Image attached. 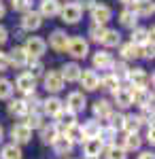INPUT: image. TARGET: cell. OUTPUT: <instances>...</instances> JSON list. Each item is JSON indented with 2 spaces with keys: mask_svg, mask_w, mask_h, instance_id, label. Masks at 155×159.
Returning <instances> with one entry per match:
<instances>
[{
  "mask_svg": "<svg viewBox=\"0 0 155 159\" xmlns=\"http://www.w3.org/2000/svg\"><path fill=\"white\" fill-rule=\"evenodd\" d=\"M79 83H81V87H83L85 91H96V89H100V74L96 72V70H92V68L83 70Z\"/></svg>",
  "mask_w": 155,
  "mask_h": 159,
  "instance_id": "18",
  "label": "cell"
},
{
  "mask_svg": "<svg viewBox=\"0 0 155 159\" xmlns=\"http://www.w3.org/2000/svg\"><path fill=\"white\" fill-rule=\"evenodd\" d=\"M11 138H13V144H17V147L28 144V142L32 140V129H30L24 121L15 123V125L11 127Z\"/></svg>",
  "mask_w": 155,
  "mask_h": 159,
  "instance_id": "10",
  "label": "cell"
},
{
  "mask_svg": "<svg viewBox=\"0 0 155 159\" xmlns=\"http://www.w3.org/2000/svg\"><path fill=\"white\" fill-rule=\"evenodd\" d=\"M24 123L30 129H40V127L45 125V117H43V112H28Z\"/></svg>",
  "mask_w": 155,
  "mask_h": 159,
  "instance_id": "39",
  "label": "cell"
},
{
  "mask_svg": "<svg viewBox=\"0 0 155 159\" xmlns=\"http://www.w3.org/2000/svg\"><path fill=\"white\" fill-rule=\"evenodd\" d=\"M11 66H9V55L7 51H0V72H7Z\"/></svg>",
  "mask_w": 155,
  "mask_h": 159,
  "instance_id": "47",
  "label": "cell"
},
{
  "mask_svg": "<svg viewBox=\"0 0 155 159\" xmlns=\"http://www.w3.org/2000/svg\"><path fill=\"white\" fill-rule=\"evenodd\" d=\"M119 2H121V4H125V9H128V7H132L136 0H119Z\"/></svg>",
  "mask_w": 155,
  "mask_h": 159,
  "instance_id": "53",
  "label": "cell"
},
{
  "mask_svg": "<svg viewBox=\"0 0 155 159\" xmlns=\"http://www.w3.org/2000/svg\"><path fill=\"white\" fill-rule=\"evenodd\" d=\"M62 134L66 136V138L70 140L72 144H83V142H85L83 132H81V125H79V123H74V125H70V127H66Z\"/></svg>",
  "mask_w": 155,
  "mask_h": 159,
  "instance_id": "32",
  "label": "cell"
},
{
  "mask_svg": "<svg viewBox=\"0 0 155 159\" xmlns=\"http://www.w3.org/2000/svg\"><path fill=\"white\" fill-rule=\"evenodd\" d=\"M47 72V68H45V64L40 60H30L28 61V74L34 79V81H38V79H43V74Z\"/></svg>",
  "mask_w": 155,
  "mask_h": 159,
  "instance_id": "35",
  "label": "cell"
},
{
  "mask_svg": "<svg viewBox=\"0 0 155 159\" xmlns=\"http://www.w3.org/2000/svg\"><path fill=\"white\" fill-rule=\"evenodd\" d=\"M102 155H104V159H128V153L119 144H108V147H104Z\"/></svg>",
  "mask_w": 155,
  "mask_h": 159,
  "instance_id": "37",
  "label": "cell"
},
{
  "mask_svg": "<svg viewBox=\"0 0 155 159\" xmlns=\"http://www.w3.org/2000/svg\"><path fill=\"white\" fill-rule=\"evenodd\" d=\"M19 25L24 32H36L40 25H43V17L38 15V11H28V13H21V19H19Z\"/></svg>",
  "mask_w": 155,
  "mask_h": 159,
  "instance_id": "11",
  "label": "cell"
},
{
  "mask_svg": "<svg viewBox=\"0 0 155 159\" xmlns=\"http://www.w3.org/2000/svg\"><path fill=\"white\" fill-rule=\"evenodd\" d=\"M113 106H117L121 110H125V108H130V106H134L132 104V89L130 87H119L115 93H113Z\"/></svg>",
  "mask_w": 155,
  "mask_h": 159,
  "instance_id": "16",
  "label": "cell"
},
{
  "mask_svg": "<svg viewBox=\"0 0 155 159\" xmlns=\"http://www.w3.org/2000/svg\"><path fill=\"white\" fill-rule=\"evenodd\" d=\"M68 40H70V36H68L64 30H53V32L49 34L47 47H51L55 53H64V51H66V47H68Z\"/></svg>",
  "mask_w": 155,
  "mask_h": 159,
  "instance_id": "13",
  "label": "cell"
},
{
  "mask_svg": "<svg viewBox=\"0 0 155 159\" xmlns=\"http://www.w3.org/2000/svg\"><path fill=\"white\" fill-rule=\"evenodd\" d=\"M68 159H70V157H68Z\"/></svg>",
  "mask_w": 155,
  "mask_h": 159,
  "instance_id": "56",
  "label": "cell"
},
{
  "mask_svg": "<svg viewBox=\"0 0 155 159\" xmlns=\"http://www.w3.org/2000/svg\"><path fill=\"white\" fill-rule=\"evenodd\" d=\"M26 102V108H28V112H40V102L43 100L38 98V93H28L26 98H21Z\"/></svg>",
  "mask_w": 155,
  "mask_h": 159,
  "instance_id": "42",
  "label": "cell"
},
{
  "mask_svg": "<svg viewBox=\"0 0 155 159\" xmlns=\"http://www.w3.org/2000/svg\"><path fill=\"white\" fill-rule=\"evenodd\" d=\"M123 121H125V115L117 110V112H113L108 117V127L115 129V132H123Z\"/></svg>",
  "mask_w": 155,
  "mask_h": 159,
  "instance_id": "44",
  "label": "cell"
},
{
  "mask_svg": "<svg viewBox=\"0 0 155 159\" xmlns=\"http://www.w3.org/2000/svg\"><path fill=\"white\" fill-rule=\"evenodd\" d=\"M7 40H9V30H7L4 25L0 24V47H2V45H4Z\"/></svg>",
  "mask_w": 155,
  "mask_h": 159,
  "instance_id": "50",
  "label": "cell"
},
{
  "mask_svg": "<svg viewBox=\"0 0 155 159\" xmlns=\"http://www.w3.org/2000/svg\"><path fill=\"white\" fill-rule=\"evenodd\" d=\"M11 7H13V11L28 13V11H32V0H11Z\"/></svg>",
  "mask_w": 155,
  "mask_h": 159,
  "instance_id": "45",
  "label": "cell"
},
{
  "mask_svg": "<svg viewBox=\"0 0 155 159\" xmlns=\"http://www.w3.org/2000/svg\"><path fill=\"white\" fill-rule=\"evenodd\" d=\"M119 55H121V61H132V60H140V47L132 45V43H121L119 45Z\"/></svg>",
  "mask_w": 155,
  "mask_h": 159,
  "instance_id": "27",
  "label": "cell"
},
{
  "mask_svg": "<svg viewBox=\"0 0 155 159\" xmlns=\"http://www.w3.org/2000/svg\"><path fill=\"white\" fill-rule=\"evenodd\" d=\"M81 132H83L85 140H94V138H98L100 132H102V123L96 121V119H89V121H85L83 125H81Z\"/></svg>",
  "mask_w": 155,
  "mask_h": 159,
  "instance_id": "28",
  "label": "cell"
},
{
  "mask_svg": "<svg viewBox=\"0 0 155 159\" xmlns=\"http://www.w3.org/2000/svg\"><path fill=\"white\" fill-rule=\"evenodd\" d=\"M115 64V57H113V53L106 49H98L92 55V70H110V66Z\"/></svg>",
  "mask_w": 155,
  "mask_h": 159,
  "instance_id": "8",
  "label": "cell"
},
{
  "mask_svg": "<svg viewBox=\"0 0 155 159\" xmlns=\"http://www.w3.org/2000/svg\"><path fill=\"white\" fill-rule=\"evenodd\" d=\"M115 112V106L113 102L106 98H100L94 102V119L96 121H108V117Z\"/></svg>",
  "mask_w": 155,
  "mask_h": 159,
  "instance_id": "12",
  "label": "cell"
},
{
  "mask_svg": "<svg viewBox=\"0 0 155 159\" xmlns=\"http://www.w3.org/2000/svg\"><path fill=\"white\" fill-rule=\"evenodd\" d=\"M128 9L140 19V17H151V15H153L155 4H153V0H136V2H134L132 7H128Z\"/></svg>",
  "mask_w": 155,
  "mask_h": 159,
  "instance_id": "22",
  "label": "cell"
},
{
  "mask_svg": "<svg viewBox=\"0 0 155 159\" xmlns=\"http://www.w3.org/2000/svg\"><path fill=\"white\" fill-rule=\"evenodd\" d=\"M119 87H121V81L115 79L110 72L104 74V76H100V89H106V91H110V93H115Z\"/></svg>",
  "mask_w": 155,
  "mask_h": 159,
  "instance_id": "34",
  "label": "cell"
},
{
  "mask_svg": "<svg viewBox=\"0 0 155 159\" xmlns=\"http://www.w3.org/2000/svg\"><path fill=\"white\" fill-rule=\"evenodd\" d=\"M104 32H106V28L100 24H92L87 28V36L92 38L94 43H102V38H104Z\"/></svg>",
  "mask_w": 155,
  "mask_h": 159,
  "instance_id": "43",
  "label": "cell"
},
{
  "mask_svg": "<svg viewBox=\"0 0 155 159\" xmlns=\"http://www.w3.org/2000/svg\"><path fill=\"white\" fill-rule=\"evenodd\" d=\"M140 127H143V121L138 119V115H125V121H123L125 134H140Z\"/></svg>",
  "mask_w": 155,
  "mask_h": 159,
  "instance_id": "31",
  "label": "cell"
},
{
  "mask_svg": "<svg viewBox=\"0 0 155 159\" xmlns=\"http://www.w3.org/2000/svg\"><path fill=\"white\" fill-rule=\"evenodd\" d=\"M136 159H155V155H153V151H140Z\"/></svg>",
  "mask_w": 155,
  "mask_h": 159,
  "instance_id": "51",
  "label": "cell"
},
{
  "mask_svg": "<svg viewBox=\"0 0 155 159\" xmlns=\"http://www.w3.org/2000/svg\"><path fill=\"white\" fill-rule=\"evenodd\" d=\"M98 140H100L104 147H108V144H117V132L110 129L108 125H102V132H100V136H98Z\"/></svg>",
  "mask_w": 155,
  "mask_h": 159,
  "instance_id": "38",
  "label": "cell"
},
{
  "mask_svg": "<svg viewBox=\"0 0 155 159\" xmlns=\"http://www.w3.org/2000/svg\"><path fill=\"white\" fill-rule=\"evenodd\" d=\"M7 110H9V115H11V117H17V119H24L26 115H28L26 102H24V100H19V98H11V100H9Z\"/></svg>",
  "mask_w": 155,
  "mask_h": 159,
  "instance_id": "29",
  "label": "cell"
},
{
  "mask_svg": "<svg viewBox=\"0 0 155 159\" xmlns=\"http://www.w3.org/2000/svg\"><path fill=\"white\" fill-rule=\"evenodd\" d=\"M89 13H92V24L104 25L113 19V9H110L108 4H104V2H96Z\"/></svg>",
  "mask_w": 155,
  "mask_h": 159,
  "instance_id": "7",
  "label": "cell"
},
{
  "mask_svg": "<svg viewBox=\"0 0 155 159\" xmlns=\"http://www.w3.org/2000/svg\"><path fill=\"white\" fill-rule=\"evenodd\" d=\"M102 151H104V144H102L98 138H94V140H85V142H83V157L100 159Z\"/></svg>",
  "mask_w": 155,
  "mask_h": 159,
  "instance_id": "25",
  "label": "cell"
},
{
  "mask_svg": "<svg viewBox=\"0 0 155 159\" xmlns=\"http://www.w3.org/2000/svg\"><path fill=\"white\" fill-rule=\"evenodd\" d=\"M98 0H77V4L81 7V11H92V7H94Z\"/></svg>",
  "mask_w": 155,
  "mask_h": 159,
  "instance_id": "48",
  "label": "cell"
},
{
  "mask_svg": "<svg viewBox=\"0 0 155 159\" xmlns=\"http://www.w3.org/2000/svg\"><path fill=\"white\" fill-rule=\"evenodd\" d=\"M62 9L60 0H40V7H38V15L43 19H51V17H58Z\"/></svg>",
  "mask_w": 155,
  "mask_h": 159,
  "instance_id": "19",
  "label": "cell"
},
{
  "mask_svg": "<svg viewBox=\"0 0 155 159\" xmlns=\"http://www.w3.org/2000/svg\"><path fill=\"white\" fill-rule=\"evenodd\" d=\"M7 55H9V66H13V68H26L28 61H30V57H28V53L24 51V47H13Z\"/></svg>",
  "mask_w": 155,
  "mask_h": 159,
  "instance_id": "21",
  "label": "cell"
},
{
  "mask_svg": "<svg viewBox=\"0 0 155 159\" xmlns=\"http://www.w3.org/2000/svg\"><path fill=\"white\" fill-rule=\"evenodd\" d=\"M51 148H53V153L55 155H60V157H66V155H70L72 148H74V144H72L70 140L66 138L64 134H60L55 140H53V144H51Z\"/></svg>",
  "mask_w": 155,
  "mask_h": 159,
  "instance_id": "24",
  "label": "cell"
},
{
  "mask_svg": "<svg viewBox=\"0 0 155 159\" xmlns=\"http://www.w3.org/2000/svg\"><path fill=\"white\" fill-rule=\"evenodd\" d=\"M125 153H132V151H140V147H143V138H140V134H125L123 138H121V144H119Z\"/></svg>",
  "mask_w": 155,
  "mask_h": 159,
  "instance_id": "26",
  "label": "cell"
},
{
  "mask_svg": "<svg viewBox=\"0 0 155 159\" xmlns=\"http://www.w3.org/2000/svg\"><path fill=\"white\" fill-rule=\"evenodd\" d=\"M38 134H40L38 138H40L43 144H53V140H55L62 132H60V127H58L55 123H45V125L38 129Z\"/></svg>",
  "mask_w": 155,
  "mask_h": 159,
  "instance_id": "23",
  "label": "cell"
},
{
  "mask_svg": "<svg viewBox=\"0 0 155 159\" xmlns=\"http://www.w3.org/2000/svg\"><path fill=\"white\" fill-rule=\"evenodd\" d=\"M13 87H15V91H21L24 96H28V93H34L36 91V81L28 72H21L17 79H15Z\"/></svg>",
  "mask_w": 155,
  "mask_h": 159,
  "instance_id": "17",
  "label": "cell"
},
{
  "mask_svg": "<svg viewBox=\"0 0 155 159\" xmlns=\"http://www.w3.org/2000/svg\"><path fill=\"white\" fill-rule=\"evenodd\" d=\"M66 53L72 57V61L85 60L89 55V40L83 36H72L68 40V47H66Z\"/></svg>",
  "mask_w": 155,
  "mask_h": 159,
  "instance_id": "1",
  "label": "cell"
},
{
  "mask_svg": "<svg viewBox=\"0 0 155 159\" xmlns=\"http://www.w3.org/2000/svg\"><path fill=\"white\" fill-rule=\"evenodd\" d=\"M153 55H155L153 40H149L147 45H143V47H140V57H144V60H153Z\"/></svg>",
  "mask_w": 155,
  "mask_h": 159,
  "instance_id": "46",
  "label": "cell"
},
{
  "mask_svg": "<svg viewBox=\"0 0 155 159\" xmlns=\"http://www.w3.org/2000/svg\"><path fill=\"white\" fill-rule=\"evenodd\" d=\"M43 85H45V89H47L51 96H55V93H60L62 89H64V79H62L60 70H49V72L43 74Z\"/></svg>",
  "mask_w": 155,
  "mask_h": 159,
  "instance_id": "4",
  "label": "cell"
},
{
  "mask_svg": "<svg viewBox=\"0 0 155 159\" xmlns=\"http://www.w3.org/2000/svg\"><path fill=\"white\" fill-rule=\"evenodd\" d=\"M2 138H4V127L0 125V142H2Z\"/></svg>",
  "mask_w": 155,
  "mask_h": 159,
  "instance_id": "54",
  "label": "cell"
},
{
  "mask_svg": "<svg viewBox=\"0 0 155 159\" xmlns=\"http://www.w3.org/2000/svg\"><path fill=\"white\" fill-rule=\"evenodd\" d=\"M102 45H104V49H115V47H119L121 45V32L119 30H108L104 32V38H102Z\"/></svg>",
  "mask_w": 155,
  "mask_h": 159,
  "instance_id": "30",
  "label": "cell"
},
{
  "mask_svg": "<svg viewBox=\"0 0 155 159\" xmlns=\"http://www.w3.org/2000/svg\"><path fill=\"white\" fill-rule=\"evenodd\" d=\"M130 72V66L125 64V61H115L113 66H110V74L115 76V79H119V81H125V76Z\"/></svg>",
  "mask_w": 155,
  "mask_h": 159,
  "instance_id": "40",
  "label": "cell"
},
{
  "mask_svg": "<svg viewBox=\"0 0 155 159\" xmlns=\"http://www.w3.org/2000/svg\"><path fill=\"white\" fill-rule=\"evenodd\" d=\"M24 51L28 53V57H30V60H40V57L47 53V40H45V38H40V36L26 38Z\"/></svg>",
  "mask_w": 155,
  "mask_h": 159,
  "instance_id": "3",
  "label": "cell"
},
{
  "mask_svg": "<svg viewBox=\"0 0 155 159\" xmlns=\"http://www.w3.org/2000/svg\"><path fill=\"white\" fill-rule=\"evenodd\" d=\"M0 159H24V153H21V147H17V144H4V147L0 148Z\"/></svg>",
  "mask_w": 155,
  "mask_h": 159,
  "instance_id": "33",
  "label": "cell"
},
{
  "mask_svg": "<svg viewBox=\"0 0 155 159\" xmlns=\"http://www.w3.org/2000/svg\"><path fill=\"white\" fill-rule=\"evenodd\" d=\"M7 15V7H4V2H0V19Z\"/></svg>",
  "mask_w": 155,
  "mask_h": 159,
  "instance_id": "52",
  "label": "cell"
},
{
  "mask_svg": "<svg viewBox=\"0 0 155 159\" xmlns=\"http://www.w3.org/2000/svg\"><path fill=\"white\" fill-rule=\"evenodd\" d=\"M132 104H136L138 108L153 104V89H149V87H144V89H132Z\"/></svg>",
  "mask_w": 155,
  "mask_h": 159,
  "instance_id": "20",
  "label": "cell"
},
{
  "mask_svg": "<svg viewBox=\"0 0 155 159\" xmlns=\"http://www.w3.org/2000/svg\"><path fill=\"white\" fill-rule=\"evenodd\" d=\"M15 93L13 81H9L7 76H0V100H11Z\"/></svg>",
  "mask_w": 155,
  "mask_h": 159,
  "instance_id": "41",
  "label": "cell"
},
{
  "mask_svg": "<svg viewBox=\"0 0 155 159\" xmlns=\"http://www.w3.org/2000/svg\"><path fill=\"white\" fill-rule=\"evenodd\" d=\"M81 72H83V68L79 66V61H68V64H64L60 68V74H62V79H64V83H79Z\"/></svg>",
  "mask_w": 155,
  "mask_h": 159,
  "instance_id": "14",
  "label": "cell"
},
{
  "mask_svg": "<svg viewBox=\"0 0 155 159\" xmlns=\"http://www.w3.org/2000/svg\"><path fill=\"white\" fill-rule=\"evenodd\" d=\"M119 24L123 25V28H128V30H134V28L138 25V17H136L130 9H123V11L119 13Z\"/></svg>",
  "mask_w": 155,
  "mask_h": 159,
  "instance_id": "36",
  "label": "cell"
},
{
  "mask_svg": "<svg viewBox=\"0 0 155 159\" xmlns=\"http://www.w3.org/2000/svg\"><path fill=\"white\" fill-rule=\"evenodd\" d=\"M64 106H66V110H70L72 115L83 112L85 106H87L85 93H83V91H70V93H68V98H66V102H64Z\"/></svg>",
  "mask_w": 155,
  "mask_h": 159,
  "instance_id": "9",
  "label": "cell"
},
{
  "mask_svg": "<svg viewBox=\"0 0 155 159\" xmlns=\"http://www.w3.org/2000/svg\"><path fill=\"white\" fill-rule=\"evenodd\" d=\"M83 159H89V157H83Z\"/></svg>",
  "mask_w": 155,
  "mask_h": 159,
  "instance_id": "55",
  "label": "cell"
},
{
  "mask_svg": "<svg viewBox=\"0 0 155 159\" xmlns=\"http://www.w3.org/2000/svg\"><path fill=\"white\" fill-rule=\"evenodd\" d=\"M64 108H66V106H64V100H60L58 96H49V98H45L40 102V112H43V117H53V119H55Z\"/></svg>",
  "mask_w": 155,
  "mask_h": 159,
  "instance_id": "5",
  "label": "cell"
},
{
  "mask_svg": "<svg viewBox=\"0 0 155 159\" xmlns=\"http://www.w3.org/2000/svg\"><path fill=\"white\" fill-rule=\"evenodd\" d=\"M125 81H128V87H132V89H144V87L153 85V74L149 76L144 68H130Z\"/></svg>",
  "mask_w": 155,
  "mask_h": 159,
  "instance_id": "2",
  "label": "cell"
},
{
  "mask_svg": "<svg viewBox=\"0 0 155 159\" xmlns=\"http://www.w3.org/2000/svg\"><path fill=\"white\" fill-rule=\"evenodd\" d=\"M60 17L64 24H79L81 21V17H83V11H81V7L77 4V2H66L64 7L60 9Z\"/></svg>",
  "mask_w": 155,
  "mask_h": 159,
  "instance_id": "6",
  "label": "cell"
},
{
  "mask_svg": "<svg viewBox=\"0 0 155 159\" xmlns=\"http://www.w3.org/2000/svg\"><path fill=\"white\" fill-rule=\"evenodd\" d=\"M151 147H153V142H155V129H153V123L151 125H147V138H144Z\"/></svg>",
  "mask_w": 155,
  "mask_h": 159,
  "instance_id": "49",
  "label": "cell"
},
{
  "mask_svg": "<svg viewBox=\"0 0 155 159\" xmlns=\"http://www.w3.org/2000/svg\"><path fill=\"white\" fill-rule=\"evenodd\" d=\"M153 25L151 28H140V25H136L134 30H132V36H130V43L132 45H136V47H143V45H147L149 40H153Z\"/></svg>",
  "mask_w": 155,
  "mask_h": 159,
  "instance_id": "15",
  "label": "cell"
}]
</instances>
